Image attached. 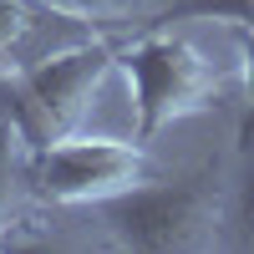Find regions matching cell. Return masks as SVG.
<instances>
[{
    "label": "cell",
    "mask_w": 254,
    "mask_h": 254,
    "mask_svg": "<svg viewBox=\"0 0 254 254\" xmlns=\"http://www.w3.org/2000/svg\"><path fill=\"white\" fill-rule=\"evenodd\" d=\"M107 234L137 254H183L208 249L219 234V193L214 178H178V183H137L127 193L97 203Z\"/></svg>",
    "instance_id": "cell-1"
},
{
    "label": "cell",
    "mask_w": 254,
    "mask_h": 254,
    "mask_svg": "<svg viewBox=\"0 0 254 254\" xmlns=\"http://www.w3.org/2000/svg\"><path fill=\"white\" fill-rule=\"evenodd\" d=\"M132 76V107H137V137L153 142L163 127H173L193 112H208L224 97L229 76L183 36H142L122 56Z\"/></svg>",
    "instance_id": "cell-2"
},
{
    "label": "cell",
    "mask_w": 254,
    "mask_h": 254,
    "mask_svg": "<svg viewBox=\"0 0 254 254\" xmlns=\"http://www.w3.org/2000/svg\"><path fill=\"white\" fill-rule=\"evenodd\" d=\"M153 178L137 142H112V137H56L41 142L31 158V188L36 198L56 208H97L127 188Z\"/></svg>",
    "instance_id": "cell-3"
},
{
    "label": "cell",
    "mask_w": 254,
    "mask_h": 254,
    "mask_svg": "<svg viewBox=\"0 0 254 254\" xmlns=\"http://www.w3.org/2000/svg\"><path fill=\"white\" fill-rule=\"evenodd\" d=\"M117 66L112 46H71V51H56L46 61L20 76V112H26V132H36L41 142H56V137H71L81 122H87L92 102L102 92L107 71Z\"/></svg>",
    "instance_id": "cell-4"
},
{
    "label": "cell",
    "mask_w": 254,
    "mask_h": 254,
    "mask_svg": "<svg viewBox=\"0 0 254 254\" xmlns=\"http://www.w3.org/2000/svg\"><path fill=\"white\" fill-rule=\"evenodd\" d=\"M15 142H20V127H15V122H0V229H5L10 208H15V183H20Z\"/></svg>",
    "instance_id": "cell-5"
},
{
    "label": "cell",
    "mask_w": 254,
    "mask_h": 254,
    "mask_svg": "<svg viewBox=\"0 0 254 254\" xmlns=\"http://www.w3.org/2000/svg\"><path fill=\"white\" fill-rule=\"evenodd\" d=\"M249 168H244V178H239V193H234V244L239 249H254V153H244Z\"/></svg>",
    "instance_id": "cell-6"
},
{
    "label": "cell",
    "mask_w": 254,
    "mask_h": 254,
    "mask_svg": "<svg viewBox=\"0 0 254 254\" xmlns=\"http://www.w3.org/2000/svg\"><path fill=\"white\" fill-rule=\"evenodd\" d=\"M51 10L61 15H81V20H122V15H132L142 0H46Z\"/></svg>",
    "instance_id": "cell-7"
},
{
    "label": "cell",
    "mask_w": 254,
    "mask_h": 254,
    "mask_svg": "<svg viewBox=\"0 0 254 254\" xmlns=\"http://www.w3.org/2000/svg\"><path fill=\"white\" fill-rule=\"evenodd\" d=\"M239 153H254V36L244 41V117H239Z\"/></svg>",
    "instance_id": "cell-8"
}]
</instances>
